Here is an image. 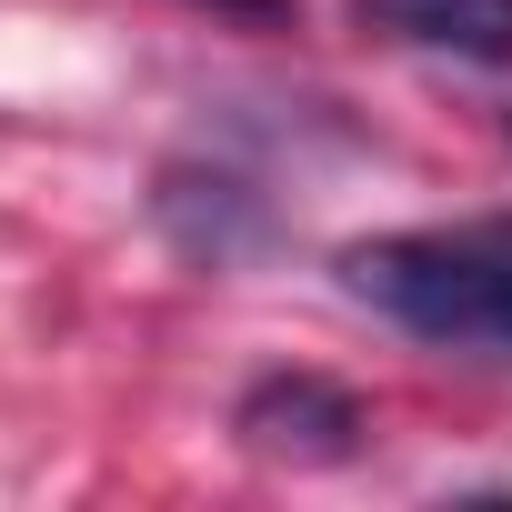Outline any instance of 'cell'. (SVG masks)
Wrapping results in <instances>:
<instances>
[{"mask_svg":"<svg viewBox=\"0 0 512 512\" xmlns=\"http://www.w3.org/2000/svg\"><path fill=\"white\" fill-rule=\"evenodd\" d=\"M342 292L412 342L442 352H502L512 362V211L432 221V231H372L342 251Z\"/></svg>","mask_w":512,"mask_h":512,"instance_id":"1","label":"cell"},{"mask_svg":"<svg viewBox=\"0 0 512 512\" xmlns=\"http://www.w3.org/2000/svg\"><path fill=\"white\" fill-rule=\"evenodd\" d=\"M231 432H241V452L312 472V462H352L362 432H372V412H362L342 382H322V372H262V382L241 392Z\"/></svg>","mask_w":512,"mask_h":512,"instance_id":"2","label":"cell"},{"mask_svg":"<svg viewBox=\"0 0 512 512\" xmlns=\"http://www.w3.org/2000/svg\"><path fill=\"white\" fill-rule=\"evenodd\" d=\"M352 21L402 41V51H452V61H512V0H352Z\"/></svg>","mask_w":512,"mask_h":512,"instance_id":"3","label":"cell"},{"mask_svg":"<svg viewBox=\"0 0 512 512\" xmlns=\"http://www.w3.org/2000/svg\"><path fill=\"white\" fill-rule=\"evenodd\" d=\"M221 11H251V21H282L292 0H221Z\"/></svg>","mask_w":512,"mask_h":512,"instance_id":"4","label":"cell"}]
</instances>
